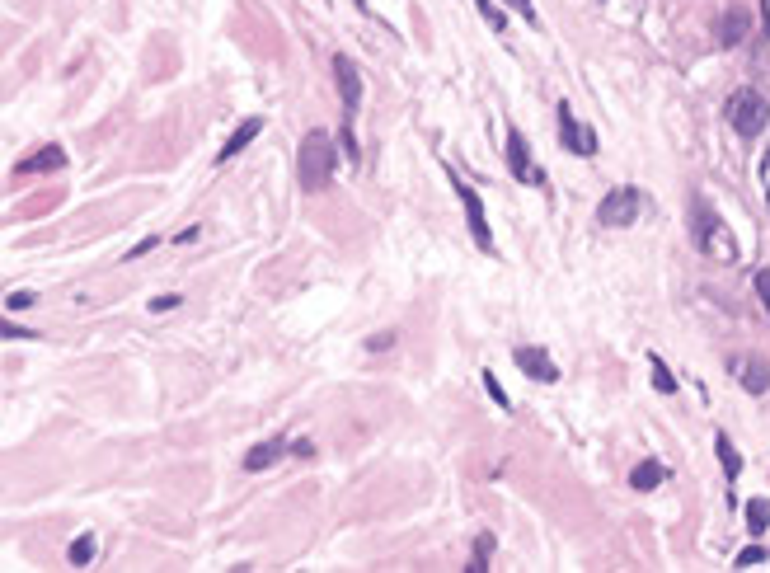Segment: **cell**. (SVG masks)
<instances>
[{"label": "cell", "mask_w": 770, "mask_h": 573, "mask_svg": "<svg viewBox=\"0 0 770 573\" xmlns=\"http://www.w3.org/2000/svg\"><path fill=\"white\" fill-rule=\"evenodd\" d=\"M334 137L324 132V127H315V132H306L301 137V151H296V179H301V188L306 193H320L329 179H334Z\"/></svg>", "instance_id": "cell-1"}, {"label": "cell", "mask_w": 770, "mask_h": 573, "mask_svg": "<svg viewBox=\"0 0 770 573\" xmlns=\"http://www.w3.org/2000/svg\"><path fill=\"white\" fill-rule=\"evenodd\" d=\"M695 245L714 264H733L738 259V235L728 231V221L714 212V202H695Z\"/></svg>", "instance_id": "cell-2"}, {"label": "cell", "mask_w": 770, "mask_h": 573, "mask_svg": "<svg viewBox=\"0 0 770 573\" xmlns=\"http://www.w3.org/2000/svg\"><path fill=\"white\" fill-rule=\"evenodd\" d=\"M724 113H728V123H733V132H738V137H761V132H766V123H770L766 94L752 90V85H742V90L728 94V109Z\"/></svg>", "instance_id": "cell-3"}, {"label": "cell", "mask_w": 770, "mask_h": 573, "mask_svg": "<svg viewBox=\"0 0 770 573\" xmlns=\"http://www.w3.org/2000/svg\"><path fill=\"white\" fill-rule=\"evenodd\" d=\"M639 217V188H611L597 207V221L606 231H620V226H634Z\"/></svg>", "instance_id": "cell-4"}, {"label": "cell", "mask_w": 770, "mask_h": 573, "mask_svg": "<svg viewBox=\"0 0 770 573\" xmlns=\"http://www.w3.org/2000/svg\"><path fill=\"white\" fill-rule=\"evenodd\" d=\"M555 113H559V141H564L573 155H597V132L587 123H578L569 104H559Z\"/></svg>", "instance_id": "cell-5"}, {"label": "cell", "mask_w": 770, "mask_h": 573, "mask_svg": "<svg viewBox=\"0 0 770 573\" xmlns=\"http://www.w3.org/2000/svg\"><path fill=\"white\" fill-rule=\"evenodd\" d=\"M508 165H512V179H522V184H531V188L545 184V170L531 160V146H526V137L517 127L508 132Z\"/></svg>", "instance_id": "cell-6"}, {"label": "cell", "mask_w": 770, "mask_h": 573, "mask_svg": "<svg viewBox=\"0 0 770 573\" xmlns=\"http://www.w3.org/2000/svg\"><path fill=\"white\" fill-rule=\"evenodd\" d=\"M334 80H339V99H343V123H353L357 104H362V76H357L353 57H334Z\"/></svg>", "instance_id": "cell-7"}, {"label": "cell", "mask_w": 770, "mask_h": 573, "mask_svg": "<svg viewBox=\"0 0 770 573\" xmlns=\"http://www.w3.org/2000/svg\"><path fill=\"white\" fill-rule=\"evenodd\" d=\"M456 184V193H461L465 202V221H470V235H475V245L484 249V254H493V231H489V217H484V202H479L475 188H465L461 179H451Z\"/></svg>", "instance_id": "cell-8"}, {"label": "cell", "mask_w": 770, "mask_h": 573, "mask_svg": "<svg viewBox=\"0 0 770 573\" xmlns=\"http://www.w3.org/2000/svg\"><path fill=\"white\" fill-rule=\"evenodd\" d=\"M512 362H517L531 381H540V386H555V381H559L555 357L545 353V348H531V343H526V348H517V353H512Z\"/></svg>", "instance_id": "cell-9"}, {"label": "cell", "mask_w": 770, "mask_h": 573, "mask_svg": "<svg viewBox=\"0 0 770 573\" xmlns=\"http://www.w3.org/2000/svg\"><path fill=\"white\" fill-rule=\"evenodd\" d=\"M728 372L738 376L752 395H766V390H770V362H761V357H733V362H728Z\"/></svg>", "instance_id": "cell-10"}, {"label": "cell", "mask_w": 770, "mask_h": 573, "mask_svg": "<svg viewBox=\"0 0 770 573\" xmlns=\"http://www.w3.org/2000/svg\"><path fill=\"white\" fill-rule=\"evenodd\" d=\"M62 165H66L62 146H43V151H33L29 160H19L15 174H19V179H24V174H52V170H62Z\"/></svg>", "instance_id": "cell-11"}, {"label": "cell", "mask_w": 770, "mask_h": 573, "mask_svg": "<svg viewBox=\"0 0 770 573\" xmlns=\"http://www.w3.org/2000/svg\"><path fill=\"white\" fill-rule=\"evenodd\" d=\"M287 451H292V442H287V437H268V442H259V447L245 451V470H268V465L282 461Z\"/></svg>", "instance_id": "cell-12"}, {"label": "cell", "mask_w": 770, "mask_h": 573, "mask_svg": "<svg viewBox=\"0 0 770 573\" xmlns=\"http://www.w3.org/2000/svg\"><path fill=\"white\" fill-rule=\"evenodd\" d=\"M259 132H263V118H249V123H240V127H235V132H231V141H226V146L216 151V160H221V165H226V160H235V155L245 151L249 141L259 137Z\"/></svg>", "instance_id": "cell-13"}, {"label": "cell", "mask_w": 770, "mask_h": 573, "mask_svg": "<svg viewBox=\"0 0 770 573\" xmlns=\"http://www.w3.org/2000/svg\"><path fill=\"white\" fill-rule=\"evenodd\" d=\"M663 480H667V465H663V461H639V465H634V475H630V484L639 489V494L658 489Z\"/></svg>", "instance_id": "cell-14"}, {"label": "cell", "mask_w": 770, "mask_h": 573, "mask_svg": "<svg viewBox=\"0 0 770 573\" xmlns=\"http://www.w3.org/2000/svg\"><path fill=\"white\" fill-rule=\"evenodd\" d=\"M747 38V15L742 10H724V19H719V47H733Z\"/></svg>", "instance_id": "cell-15"}, {"label": "cell", "mask_w": 770, "mask_h": 573, "mask_svg": "<svg viewBox=\"0 0 770 573\" xmlns=\"http://www.w3.org/2000/svg\"><path fill=\"white\" fill-rule=\"evenodd\" d=\"M714 451H719V465H724V475H728V480H738V470H742V456H738V451H733V442H728L724 433L714 437Z\"/></svg>", "instance_id": "cell-16"}, {"label": "cell", "mask_w": 770, "mask_h": 573, "mask_svg": "<svg viewBox=\"0 0 770 573\" xmlns=\"http://www.w3.org/2000/svg\"><path fill=\"white\" fill-rule=\"evenodd\" d=\"M766 527H770V503H766V498H752V503H747V531H752V536H761Z\"/></svg>", "instance_id": "cell-17"}, {"label": "cell", "mask_w": 770, "mask_h": 573, "mask_svg": "<svg viewBox=\"0 0 770 573\" xmlns=\"http://www.w3.org/2000/svg\"><path fill=\"white\" fill-rule=\"evenodd\" d=\"M94 545H99V541H94L90 531H85V536H76V541H71V564H76V569H85V564H90V559H94Z\"/></svg>", "instance_id": "cell-18"}, {"label": "cell", "mask_w": 770, "mask_h": 573, "mask_svg": "<svg viewBox=\"0 0 770 573\" xmlns=\"http://www.w3.org/2000/svg\"><path fill=\"white\" fill-rule=\"evenodd\" d=\"M475 10L479 15H484V24H489V29H508V15H503V10H498V5H493V0H475Z\"/></svg>", "instance_id": "cell-19"}, {"label": "cell", "mask_w": 770, "mask_h": 573, "mask_svg": "<svg viewBox=\"0 0 770 573\" xmlns=\"http://www.w3.org/2000/svg\"><path fill=\"white\" fill-rule=\"evenodd\" d=\"M489 555H493V536L484 531V536H479V545H475V555H470V573H484V569H489Z\"/></svg>", "instance_id": "cell-20"}, {"label": "cell", "mask_w": 770, "mask_h": 573, "mask_svg": "<svg viewBox=\"0 0 770 573\" xmlns=\"http://www.w3.org/2000/svg\"><path fill=\"white\" fill-rule=\"evenodd\" d=\"M648 362H653V386L663 390V395H672V390H677V376L667 372V367H663V357H658V353L648 357Z\"/></svg>", "instance_id": "cell-21"}, {"label": "cell", "mask_w": 770, "mask_h": 573, "mask_svg": "<svg viewBox=\"0 0 770 573\" xmlns=\"http://www.w3.org/2000/svg\"><path fill=\"white\" fill-rule=\"evenodd\" d=\"M484 390L493 395V404H498V409H512V400L503 395V386H498V376H493V372H484Z\"/></svg>", "instance_id": "cell-22"}, {"label": "cell", "mask_w": 770, "mask_h": 573, "mask_svg": "<svg viewBox=\"0 0 770 573\" xmlns=\"http://www.w3.org/2000/svg\"><path fill=\"white\" fill-rule=\"evenodd\" d=\"M752 564H766V550H761V545H747L738 555V569H752Z\"/></svg>", "instance_id": "cell-23"}, {"label": "cell", "mask_w": 770, "mask_h": 573, "mask_svg": "<svg viewBox=\"0 0 770 573\" xmlns=\"http://www.w3.org/2000/svg\"><path fill=\"white\" fill-rule=\"evenodd\" d=\"M756 296H761V306H766V315H770V268L756 273Z\"/></svg>", "instance_id": "cell-24"}, {"label": "cell", "mask_w": 770, "mask_h": 573, "mask_svg": "<svg viewBox=\"0 0 770 573\" xmlns=\"http://www.w3.org/2000/svg\"><path fill=\"white\" fill-rule=\"evenodd\" d=\"M512 10H517V15L526 19V24H536V5H531V0H508Z\"/></svg>", "instance_id": "cell-25"}, {"label": "cell", "mask_w": 770, "mask_h": 573, "mask_svg": "<svg viewBox=\"0 0 770 573\" xmlns=\"http://www.w3.org/2000/svg\"><path fill=\"white\" fill-rule=\"evenodd\" d=\"M5 306H10V310H24V306H33V292H10V296H5Z\"/></svg>", "instance_id": "cell-26"}, {"label": "cell", "mask_w": 770, "mask_h": 573, "mask_svg": "<svg viewBox=\"0 0 770 573\" xmlns=\"http://www.w3.org/2000/svg\"><path fill=\"white\" fill-rule=\"evenodd\" d=\"M174 306H179V296H155V301H151L155 315H165V310H174Z\"/></svg>", "instance_id": "cell-27"}, {"label": "cell", "mask_w": 770, "mask_h": 573, "mask_svg": "<svg viewBox=\"0 0 770 573\" xmlns=\"http://www.w3.org/2000/svg\"><path fill=\"white\" fill-rule=\"evenodd\" d=\"M155 245H160V240H155V235H151V240H141V245H137V249H127L123 259H141V254H151V249H155Z\"/></svg>", "instance_id": "cell-28"}, {"label": "cell", "mask_w": 770, "mask_h": 573, "mask_svg": "<svg viewBox=\"0 0 770 573\" xmlns=\"http://www.w3.org/2000/svg\"><path fill=\"white\" fill-rule=\"evenodd\" d=\"M390 343H395V334H376V339H371L367 348H371V353H385V348H390Z\"/></svg>", "instance_id": "cell-29"}, {"label": "cell", "mask_w": 770, "mask_h": 573, "mask_svg": "<svg viewBox=\"0 0 770 573\" xmlns=\"http://www.w3.org/2000/svg\"><path fill=\"white\" fill-rule=\"evenodd\" d=\"M5 339H33V329H19V325H5Z\"/></svg>", "instance_id": "cell-30"}, {"label": "cell", "mask_w": 770, "mask_h": 573, "mask_svg": "<svg viewBox=\"0 0 770 573\" xmlns=\"http://www.w3.org/2000/svg\"><path fill=\"white\" fill-rule=\"evenodd\" d=\"M761 179H766V207H770V151H766V160H761Z\"/></svg>", "instance_id": "cell-31"}, {"label": "cell", "mask_w": 770, "mask_h": 573, "mask_svg": "<svg viewBox=\"0 0 770 573\" xmlns=\"http://www.w3.org/2000/svg\"><path fill=\"white\" fill-rule=\"evenodd\" d=\"M761 24H766V33H770V0H761Z\"/></svg>", "instance_id": "cell-32"}, {"label": "cell", "mask_w": 770, "mask_h": 573, "mask_svg": "<svg viewBox=\"0 0 770 573\" xmlns=\"http://www.w3.org/2000/svg\"><path fill=\"white\" fill-rule=\"evenodd\" d=\"M357 5H367V0H357Z\"/></svg>", "instance_id": "cell-33"}]
</instances>
